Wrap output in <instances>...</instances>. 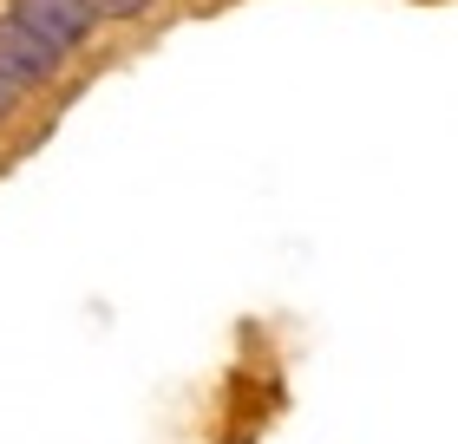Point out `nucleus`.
Segmentation results:
<instances>
[{
  "instance_id": "1",
  "label": "nucleus",
  "mask_w": 458,
  "mask_h": 444,
  "mask_svg": "<svg viewBox=\"0 0 458 444\" xmlns=\"http://www.w3.org/2000/svg\"><path fill=\"white\" fill-rule=\"evenodd\" d=\"M33 39H47L53 53H72V46H86L92 27H98V13H92V0H13V13Z\"/></svg>"
},
{
  "instance_id": "2",
  "label": "nucleus",
  "mask_w": 458,
  "mask_h": 444,
  "mask_svg": "<svg viewBox=\"0 0 458 444\" xmlns=\"http://www.w3.org/2000/svg\"><path fill=\"white\" fill-rule=\"evenodd\" d=\"M66 53H53L47 39H33L20 20H0V86L13 92H33V86H53Z\"/></svg>"
},
{
  "instance_id": "3",
  "label": "nucleus",
  "mask_w": 458,
  "mask_h": 444,
  "mask_svg": "<svg viewBox=\"0 0 458 444\" xmlns=\"http://www.w3.org/2000/svg\"><path fill=\"white\" fill-rule=\"evenodd\" d=\"M151 7H157V0H92V13H106V20H138Z\"/></svg>"
},
{
  "instance_id": "4",
  "label": "nucleus",
  "mask_w": 458,
  "mask_h": 444,
  "mask_svg": "<svg viewBox=\"0 0 458 444\" xmlns=\"http://www.w3.org/2000/svg\"><path fill=\"white\" fill-rule=\"evenodd\" d=\"M13 98H20L13 86H0V124H7V118H13Z\"/></svg>"
}]
</instances>
